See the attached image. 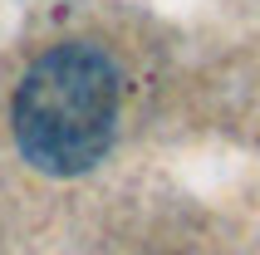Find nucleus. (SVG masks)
I'll return each instance as SVG.
<instances>
[{
  "label": "nucleus",
  "mask_w": 260,
  "mask_h": 255,
  "mask_svg": "<svg viewBox=\"0 0 260 255\" xmlns=\"http://www.w3.org/2000/svg\"><path fill=\"white\" fill-rule=\"evenodd\" d=\"M118 103V64L99 44L69 40L25 69L10 103V128L25 162L54 177H74L113 147Z\"/></svg>",
  "instance_id": "nucleus-1"
}]
</instances>
